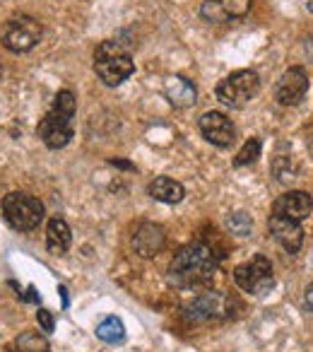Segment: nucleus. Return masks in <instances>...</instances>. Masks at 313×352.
Wrapping results in <instances>:
<instances>
[{"label":"nucleus","instance_id":"nucleus-1","mask_svg":"<svg viewBox=\"0 0 313 352\" xmlns=\"http://www.w3.org/2000/svg\"><path fill=\"white\" fill-rule=\"evenodd\" d=\"M217 273V256L210 244L193 241L183 246L169 263V280L176 287H202L210 285Z\"/></svg>","mask_w":313,"mask_h":352},{"label":"nucleus","instance_id":"nucleus-2","mask_svg":"<svg viewBox=\"0 0 313 352\" xmlns=\"http://www.w3.org/2000/svg\"><path fill=\"white\" fill-rule=\"evenodd\" d=\"M75 109H78V99L70 89L56 94L54 107L49 109L44 118L39 121V133L41 142H44L49 150H60L73 140V116Z\"/></svg>","mask_w":313,"mask_h":352},{"label":"nucleus","instance_id":"nucleus-3","mask_svg":"<svg viewBox=\"0 0 313 352\" xmlns=\"http://www.w3.org/2000/svg\"><path fill=\"white\" fill-rule=\"evenodd\" d=\"M94 73L106 87H118L135 73V63H132V56L123 49L121 41L106 39L94 51Z\"/></svg>","mask_w":313,"mask_h":352},{"label":"nucleus","instance_id":"nucleus-4","mask_svg":"<svg viewBox=\"0 0 313 352\" xmlns=\"http://www.w3.org/2000/svg\"><path fill=\"white\" fill-rule=\"evenodd\" d=\"M3 215L17 232H34L44 220V203L30 193L12 191L3 198Z\"/></svg>","mask_w":313,"mask_h":352},{"label":"nucleus","instance_id":"nucleus-5","mask_svg":"<svg viewBox=\"0 0 313 352\" xmlns=\"http://www.w3.org/2000/svg\"><path fill=\"white\" fill-rule=\"evenodd\" d=\"M258 92H260V78L255 70H236V73L227 75L215 89L217 99L229 109L246 107Z\"/></svg>","mask_w":313,"mask_h":352},{"label":"nucleus","instance_id":"nucleus-6","mask_svg":"<svg viewBox=\"0 0 313 352\" xmlns=\"http://www.w3.org/2000/svg\"><path fill=\"white\" fill-rule=\"evenodd\" d=\"M41 34H44V27H41L39 20L30 15H20L5 22L0 39H3V46L12 54H27L39 44Z\"/></svg>","mask_w":313,"mask_h":352},{"label":"nucleus","instance_id":"nucleus-7","mask_svg":"<svg viewBox=\"0 0 313 352\" xmlns=\"http://www.w3.org/2000/svg\"><path fill=\"white\" fill-rule=\"evenodd\" d=\"M234 283L248 294H263L265 289H270L275 283L273 263H270V258H265L263 254H258L251 261H246V263L236 265Z\"/></svg>","mask_w":313,"mask_h":352},{"label":"nucleus","instance_id":"nucleus-8","mask_svg":"<svg viewBox=\"0 0 313 352\" xmlns=\"http://www.w3.org/2000/svg\"><path fill=\"white\" fill-rule=\"evenodd\" d=\"M231 297L220 292H205L200 297H196L186 307V316L191 321H217V318H227L231 314Z\"/></svg>","mask_w":313,"mask_h":352},{"label":"nucleus","instance_id":"nucleus-9","mask_svg":"<svg viewBox=\"0 0 313 352\" xmlns=\"http://www.w3.org/2000/svg\"><path fill=\"white\" fill-rule=\"evenodd\" d=\"M308 94V75L301 65H294V68L284 70L282 78H279L277 87H275V99H277L282 107H297L306 99Z\"/></svg>","mask_w":313,"mask_h":352},{"label":"nucleus","instance_id":"nucleus-10","mask_svg":"<svg viewBox=\"0 0 313 352\" xmlns=\"http://www.w3.org/2000/svg\"><path fill=\"white\" fill-rule=\"evenodd\" d=\"M198 126H200L202 138H205L207 142H212V145H217V147H231L234 145L236 128H234V123L224 116V113H220V111L202 113Z\"/></svg>","mask_w":313,"mask_h":352},{"label":"nucleus","instance_id":"nucleus-11","mask_svg":"<svg viewBox=\"0 0 313 352\" xmlns=\"http://www.w3.org/2000/svg\"><path fill=\"white\" fill-rule=\"evenodd\" d=\"M167 246V234H164L162 225H154V222H142L135 230V236H132V249H135L137 256L142 258H154L159 256Z\"/></svg>","mask_w":313,"mask_h":352},{"label":"nucleus","instance_id":"nucleus-12","mask_svg":"<svg viewBox=\"0 0 313 352\" xmlns=\"http://www.w3.org/2000/svg\"><path fill=\"white\" fill-rule=\"evenodd\" d=\"M251 3L253 0H205L200 8V15L207 22L222 25V22H231L244 17L251 10Z\"/></svg>","mask_w":313,"mask_h":352},{"label":"nucleus","instance_id":"nucleus-13","mask_svg":"<svg viewBox=\"0 0 313 352\" xmlns=\"http://www.w3.org/2000/svg\"><path fill=\"white\" fill-rule=\"evenodd\" d=\"M311 210H313V198L306 191H287L273 206L275 215H282L294 222H303L311 215Z\"/></svg>","mask_w":313,"mask_h":352},{"label":"nucleus","instance_id":"nucleus-14","mask_svg":"<svg viewBox=\"0 0 313 352\" xmlns=\"http://www.w3.org/2000/svg\"><path fill=\"white\" fill-rule=\"evenodd\" d=\"M270 232H273L275 239L282 244V249L287 254H297L303 244V230H301V222H294V220H287L282 215H270Z\"/></svg>","mask_w":313,"mask_h":352},{"label":"nucleus","instance_id":"nucleus-15","mask_svg":"<svg viewBox=\"0 0 313 352\" xmlns=\"http://www.w3.org/2000/svg\"><path fill=\"white\" fill-rule=\"evenodd\" d=\"M164 94H167L169 104L176 109H188L198 102L196 85L188 78H183V75H172L167 80V85H164Z\"/></svg>","mask_w":313,"mask_h":352},{"label":"nucleus","instance_id":"nucleus-16","mask_svg":"<svg viewBox=\"0 0 313 352\" xmlns=\"http://www.w3.org/2000/svg\"><path fill=\"white\" fill-rule=\"evenodd\" d=\"M73 244V232H70L68 222L63 217H54L46 230V246L54 256H65Z\"/></svg>","mask_w":313,"mask_h":352},{"label":"nucleus","instance_id":"nucleus-17","mask_svg":"<svg viewBox=\"0 0 313 352\" xmlns=\"http://www.w3.org/2000/svg\"><path fill=\"white\" fill-rule=\"evenodd\" d=\"M147 191H150V196L154 198V201L169 203V206L181 203L183 196H186V188H183L178 182H174V179H169V176H156Z\"/></svg>","mask_w":313,"mask_h":352},{"label":"nucleus","instance_id":"nucleus-18","mask_svg":"<svg viewBox=\"0 0 313 352\" xmlns=\"http://www.w3.org/2000/svg\"><path fill=\"white\" fill-rule=\"evenodd\" d=\"M97 338L108 345H116V342H123L126 340V326L118 316H106L99 321L97 326Z\"/></svg>","mask_w":313,"mask_h":352},{"label":"nucleus","instance_id":"nucleus-19","mask_svg":"<svg viewBox=\"0 0 313 352\" xmlns=\"http://www.w3.org/2000/svg\"><path fill=\"white\" fill-rule=\"evenodd\" d=\"M17 352H49V340L41 333L27 331L17 338Z\"/></svg>","mask_w":313,"mask_h":352},{"label":"nucleus","instance_id":"nucleus-20","mask_svg":"<svg viewBox=\"0 0 313 352\" xmlns=\"http://www.w3.org/2000/svg\"><path fill=\"white\" fill-rule=\"evenodd\" d=\"M227 230L236 236H248L251 230H253V220H251L248 212H231V215H227Z\"/></svg>","mask_w":313,"mask_h":352},{"label":"nucleus","instance_id":"nucleus-21","mask_svg":"<svg viewBox=\"0 0 313 352\" xmlns=\"http://www.w3.org/2000/svg\"><path fill=\"white\" fill-rule=\"evenodd\" d=\"M258 157H260V140L258 138H251V140H246V145L239 150V155L234 157V166L253 164Z\"/></svg>","mask_w":313,"mask_h":352},{"label":"nucleus","instance_id":"nucleus-22","mask_svg":"<svg viewBox=\"0 0 313 352\" xmlns=\"http://www.w3.org/2000/svg\"><path fill=\"white\" fill-rule=\"evenodd\" d=\"M36 321H39L41 331L44 333H54V314L46 311V309H39L36 311Z\"/></svg>","mask_w":313,"mask_h":352},{"label":"nucleus","instance_id":"nucleus-23","mask_svg":"<svg viewBox=\"0 0 313 352\" xmlns=\"http://www.w3.org/2000/svg\"><path fill=\"white\" fill-rule=\"evenodd\" d=\"M306 309H308V311L313 314V285H311V287L306 289Z\"/></svg>","mask_w":313,"mask_h":352},{"label":"nucleus","instance_id":"nucleus-24","mask_svg":"<svg viewBox=\"0 0 313 352\" xmlns=\"http://www.w3.org/2000/svg\"><path fill=\"white\" fill-rule=\"evenodd\" d=\"M306 145H308V152L313 155V126L308 128V133H306Z\"/></svg>","mask_w":313,"mask_h":352},{"label":"nucleus","instance_id":"nucleus-25","mask_svg":"<svg viewBox=\"0 0 313 352\" xmlns=\"http://www.w3.org/2000/svg\"><path fill=\"white\" fill-rule=\"evenodd\" d=\"M303 49H306V56H308V58H311V63H313V36L306 41V46H303Z\"/></svg>","mask_w":313,"mask_h":352},{"label":"nucleus","instance_id":"nucleus-26","mask_svg":"<svg viewBox=\"0 0 313 352\" xmlns=\"http://www.w3.org/2000/svg\"><path fill=\"white\" fill-rule=\"evenodd\" d=\"M58 292L63 294V307H68V304H70V302H68V289H65L63 285H60V287H58Z\"/></svg>","mask_w":313,"mask_h":352},{"label":"nucleus","instance_id":"nucleus-27","mask_svg":"<svg viewBox=\"0 0 313 352\" xmlns=\"http://www.w3.org/2000/svg\"><path fill=\"white\" fill-rule=\"evenodd\" d=\"M111 164H116V166H126V169H132V164H128V162H121V160H111Z\"/></svg>","mask_w":313,"mask_h":352},{"label":"nucleus","instance_id":"nucleus-28","mask_svg":"<svg viewBox=\"0 0 313 352\" xmlns=\"http://www.w3.org/2000/svg\"><path fill=\"white\" fill-rule=\"evenodd\" d=\"M0 75H3V68H0Z\"/></svg>","mask_w":313,"mask_h":352}]
</instances>
